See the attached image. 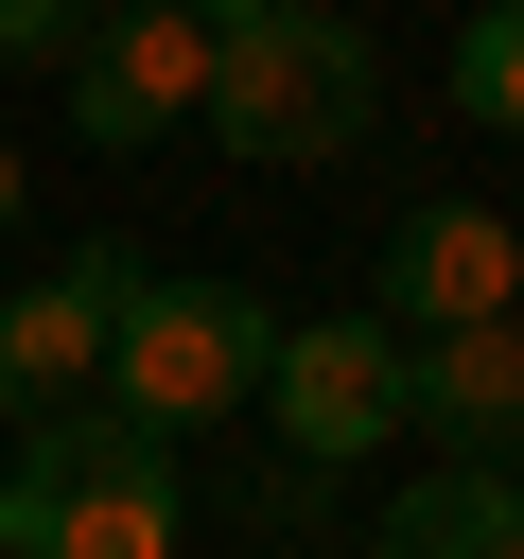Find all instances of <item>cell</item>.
Returning <instances> with one entry per match:
<instances>
[{
	"label": "cell",
	"instance_id": "6da1fadb",
	"mask_svg": "<svg viewBox=\"0 0 524 559\" xmlns=\"http://www.w3.org/2000/svg\"><path fill=\"white\" fill-rule=\"evenodd\" d=\"M262 367H279V314H262L245 280H175V262H140V280H122V332H105V419L192 437V419H245Z\"/></svg>",
	"mask_w": 524,
	"mask_h": 559
},
{
	"label": "cell",
	"instance_id": "7a4b0ae2",
	"mask_svg": "<svg viewBox=\"0 0 524 559\" xmlns=\"http://www.w3.org/2000/svg\"><path fill=\"white\" fill-rule=\"evenodd\" d=\"M210 140H227V157H349V140H367V35L314 17V0L245 17V35L210 52Z\"/></svg>",
	"mask_w": 524,
	"mask_h": 559
},
{
	"label": "cell",
	"instance_id": "3957f363",
	"mask_svg": "<svg viewBox=\"0 0 524 559\" xmlns=\"http://www.w3.org/2000/svg\"><path fill=\"white\" fill-rule=\"evenodd\" d=\"M17 489H35V559H175V437H140L105 402L35 419Z\"/></svg>",
	"mask_w": 524,
	"mask_h": 559
},
{
	"label": "cell",
	"instance_id": "277c9868",
	"mask_svg": "<svg viewBox=\"0 0 524 559\" xmlns=\"http://www.w3.org/2000/svg\"><path fill=\"white\" fill-rule=\"evenodd\" d=\"M122 280H140V245H70L52 280H17V297H0V419H87V402H105Z\"/></svg>",
	"mask_w": 524,
	"mask_h": 559
},
{
	"label": "cell",
	"instance_id": "5b68a950",
	"mask_svg": "<svg viewBox=\"0 0 524 559\" xmlns=\"http://www.w3.org/2000/svg\"><path fill=\"white\" fill-rule=\"evenodd\" d=\"M507 314H524V227L472 192H419L384 227V332L419 349V332H507Z\"/></svg>",
	"mask_w": 524,
	"mask_h": 559
},
{
	"label": "cell",
	"instance_id": "8992f818",
	"mask_svg": "<svg viewBox=\"0 0 524 559\" xmlns=\"http://www.w3.org/2000/svg\"><path fill=\"white\" fill-rule=\"evenodd\" d=\"M262 402H279V472H349L367 437H402V332L384 314H314V332H279Z\"/></svg>",
	"mask_w": 524,
	"mask_h": 559
},
{
	"label": "cell",
	"instance_id": "52a82bcc",
	"mask_svg": "<svg viewBox=\"0 0 524 559\" xmlns=\"http://www.w3.org/2000/svg\"><path fill=\"white\" fill-rule=\"evenodd\" d=\"M210 17L192 0H105L87 17V52H70V105H87V140H157V122H210Z\"/></svg>",
	"mask_w": 524,
	"mask_h": 559
},
{
	"label": "cell",
	"instance_id": "ba28073f",
	"mask_svg": "<svg viewBox=\"0 0 524 559\" xmlns=\"http://www.w3.org/2000/svg\"><path fill=\"white\" fill-rule=\"evenodd\" d=\"M402 419L454 437V472L524 454V314H507V332H419V349H402Z\"/></svg>",
	"mask_w": 524,
	"mask_h": 559
},
{
	"label": "cell",
	"instance_id": "9c48e42d",
	"mask_svg": "<svg viewBox=\"0 0 524 559\" xmlns=\"http://www.w3.org/2000/svg\"><path fill=\"white\" fill-rule=\"evenodd\" d=\"M384 559H524V489L507 472H419L384 507Z\"/></svg>",
	"mask_w": 524,
	"mask_h": 559
},
{
	"label": "cell",
	"instance_id": "30bf717a",
	"mask_svg": "<svg viewBox=\"0 0 524 559\" xmlns=\"http://www.w3.org/2000/svg\"><path fill=\"white\" fill-rule=\"evenodd\" d=\"M454 105H472V122H507V140H524V0H489V17H472V35H454Z\"/></svg>",
	"mask_w": 524,
	"mask_h": 559
},
{
	"label": "cell",
	"instance_id": "8fae6325",
	"mask_svg": "<svg viewBox=\"0 0 524 559\" xmlns=\"http://www.w3.org/2000/svg\"><path fill=\"white\" fill-rule=\"evenodd\" d=\"M0 52H87V0H0Z\"/></svg>",
	"mask_w": 524,
	"mask_h": 559
},
{
	"label": "cell",
	"instance_id": "7c38bea8",
	"mask_svg": "<svg viewBox=\"0 0 524 559\" xmlns=\"http://www.w3.org/2000/svg\"><path fill=\"white\" fill-rule=\"evenodd\" d=\"M0 559H35V489L17 472H0Z\"/></svg>",
	"mask_w": 524,
	"mask_h": 559
},
{
	"label": "cell",
	"instance_id": "4fadbf2b",
	"mask_svg": "<svg viewBox=\"0 0 524 559\" xmlns=\"http://www.w3.org/2000/svg\"><path fill=\"white\" fill-rule=\"evenodd\" d=\"M192 17H210V35H245V17H279V0H192Z\"/></svg>",
	"mask_w": 524,
	"mask_h": 559
},
{
	"label": "cell",
	"instance_id": "5bb4252c",
	"mask_svg": "<svg viewBox=\"0 0 524 559\" xmlns=\"http://www.w3.org/2000/svg\"><path fill=\"white\" fill-rule=\"evenodd\" d=\"M0 227H17V157H0Z\"/></svg>",
	"mask_w": 524,
	"mask_h": 559
}]
</instances>
